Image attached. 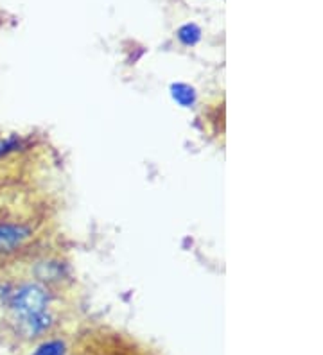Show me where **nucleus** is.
<instances>
[{"label": "nucleus", "instance_id": "1", "mask_svg": "<svg viewBox=\"0 0 323 355\" xmlns=\"http://www.w3.org/2000/svg\"><path fill=\"white\" fill-rule=\"evenodd\" d=\"M47 293L40 286H26L18 289L13 298V311L17 312L18 320L36 316L45 312L47 307Z\"/></svg>", "mask_w": 323, "mask_h": 355}, {"label": "nucleus", "instance_id": "2", "mask_svg": "<svg viewBox=\"0 0 323 355\" xmlns=\"http://www.w3.org/2000/svg\"><path fill=\"white\" fill-rule=\"evenodd\" d=\"M27 237H29V230L24 226L0 225V252H9L20 246Z\"/></svg>", "mask_w": 323, "mask_h": 355}, {"label": "nucleus", "instance_id": "3", "mask_svg": "<svg viewBox=\"0 0 323 355\" xmlns=\"http://www.w3.org/2000/svg\"><path fill=\"white\" fill-rule=\"evenodd\" d=\"M18 321H20V330L26 334V336H36V334L43 332V330L49 329V325H51V318H49L45 312Z\"/></svg>", "mask_w": 323, "mask_h": 355}, {"label": "nucleus", "instance_id": "4", "mask_svg": "<svg viewBox=\"0 0 323 355\" xmlns=\"http://www.w3.org/2000/svg\"><path fill=\"white\" fill-rule=\"evenodd\" d=\"M171 96L183 108H190L196 103V92L192 87L185 85V83H174L171 85Z\"/></svg>", "mask_w": 323, "mask_h": 355}, {"label": "nucleus", "instance_id": "5", "mask_svg": "<svg viewBox=\"0 0 323 355\" xmlns=\"http://www.w3.org/2000/svg\"><path fill=\"white\" fill-rule=\"evenodd\" d=\"M178 38L183 45H196L201 38V31H199L198 26H194V24H187V26L181 27L178 31Z\"/></svg>", "mask_w": 323, "mask_h": 355}, {"label": "nucleus", "instance_id": "6", "mask_svg": "<svg viewBox=\"0 0 323 355\" xmlns=\"http://www.w3.org/2000/svg\"><path fill=\"white\" fill-rule=\"evenodd\" d=\"M35 355H65V345L60 341L45 343L36 350Z\"/></svg>", "mask_w": 323, "mask_h": 355}, {"label": "nucleus", "instance_id": "7", "mask_svg": "<svg viewBox=\"0 0 323 355\" xmlns=\"http://www.w3.org/2000/svg\"><path fill=\"white\" fill-rule=\"evenodd\" d=\"M17 146H18V142L15 139H11V140H0V156H4L6 153L13 151V149L17 148Z\"/></svg>", "mask_w": 323, "mask_h": 355}]
</instances>
